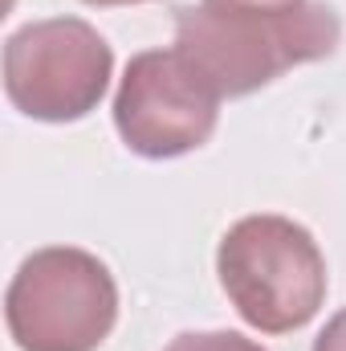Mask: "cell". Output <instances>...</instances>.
<instances>
[{"label": "cell", "instance_id": "6da1fadb", "mask_svg": "<svg viewBox=\"0 0 346 351\" xmlns=\"http://www.w3.org/2000/svg\"><path fill=\"white\" fill-rule=\"evenodd\" d=\"M343 41V21L330 4H302L285 12L249 8H179L175 49L208 78L220 98H241L269 86L277 74L330 58Z\"/></svg>", "mask_w": 346, "mask_h": 351}, {"label": "cell", "instance_id": "5b68a950", "mask_svg": "<svg viewBox=\"0 0 346 351\" xmlns=\"http://www.w3.org/2000/svg\"><path fill=\"white\" fill-rule=\"evenodd\" d=\"M216 119L220 94L179 49H147L131 58L114 94V127L135 156H187L212 139Z\"/></svg>", "mask_w": 346, "mask_h": 351}, {"label": "cell", "instance_id": "9c48e42d", "mask_svg": "<svg viewBox=\"0 0 346 351\" xmlns=\"http://www.w3.org/2000/svg\"><path fill=\"white\" fill-rule=\"evenodd\" d=\"M86 4H98V8H110V4H143V0H86Z\"/></svg>", "mask_w": 346, "mask_h": 351}, {"label": "cell", "instance_id": "7a4b0ae2", "mask_svg": "<svg viewBox=\"0 0 346 351\" xmlns=\"http://www.w3.org/2000/svg\"><path fill=\"white\" fill-rule=\"evenodd\" d=\"M216 274L237 315L265 335L306 327L326 298V258L318 241L277 213L237 221L220 237Z\"/></svg>", "mask_w": 346, "mask_h": 351}, {"label": "cell", "instance_id": "277c9868", "mask_svg": "<svg viewBox=\"0 0 346 351\" xmlns=\"http://www.w3.org/2000/svg\"><path fill=\"white\" fill-rule=\"evenodd\" d=\"M110 70L106 37L78 16L33 21L4 41V94L37 123L86 119L106 94Z\"/></svg>", "mask_w": 346, "mask_h": 351}, {"label": "cell", "instance_id": "ba28073f", "mask_svg": "<svg viewBox=\"0 0 346 351\" xmlns=\"http://www.w3.org/2000/svg\"><path fill=\"white\" fill-rule=\"evenodd\" d=\"M314 351H346V311H338V315L322 327V335L314 339Z\"/></svg>", "mask_w": 346, "mask_h": 351}, {"label": "cell", "instance_id": "3957f363", "mask_svg": "<svg viewBox=\"0 0 346 351\" xmlns=\"http://www.w3.org/2000/svg\"><path fill=\"white\" fill-rule=\"evenodd\" d=\"M4 319L21 351H98L118 319L114 274L74 245L37 250L8 282Z\"/></svg>", "mask_w": 346, "mask_h": 351}, {"label": "cell", "instance_id": "52a82bcc", "mask_svg": "<svg viewBox=\"0 0 346 351\" xmlns=\"http://www.w3.org/2000/svg\"><path fill=\"white\" fill-rule=\"evenodd\" d=\"M212 8H249V12H285V8H302L306 0H204Z\"/></svg>", "mask_w": 346, "mask_h": 351}, {"label": "cell", "instance_id": "8992f818", "mask_svg": "<svg viewBox=\"0 0 346 351\" xmlns=\"http://www.w3.org/2000/svg\"><path fill=\"white\" fill-rule=\"evenodd\" d=\"M168 351H265L257 339H245L237 331H187L175 335Z\"/></svg>", "mask_w": 346, "mask_h": 351}]
</instances>
